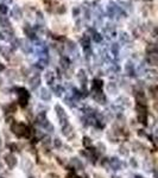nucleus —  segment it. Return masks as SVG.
<instances>
[{
  "label": "nucleus",
  "mask_w": 158,
  "mask_h": 178,
  "mask_svg": "<svg viewBox=\"0 0 158 178\" xmlns=\"http://www.w3.org/2000/svg\"><path fill=\"white\" fill-rule=\"evenodd\" d=\"M80 43H81V45L84 48V49H87V48H89V38H88V36H83L82 38H81V41H80Z\"/></svg>",
  "instance_id": "nucleus-38"
},
{
  "label": "nucleus",
  "mask_w": 158,
  "mask_h": 178,
  "mask_svg": "<svg viewBox=\"0 0 158 178\" xmlns=\"http://www.w3.org/2000/svg\"><path fill=\"white\" fill-rule=\"evenodd\" d=\"M118 151H119V154L123 157H128V154H130V150H128V147L126 145H120Z\"/></svg>",
  "instance_id": "nucleus-33"
},
{
  "label": "nucleus",
  "mask_w": 158,
  "mask_h": 178,
  "mask_svg": "<svg viewBox=\"0 0 158 178\" xmlns=\"http://www.w3.org/2000/svg\"><path fill=\"white\" fill-rule=\"evenodd\" d=\"M106 138H107V140L112 143V144H115L118 141V132L115 130H110V131H107L106 133Z\"/></svg>",
  "instance_id": "nucleus-20"
},
{
  "label": "nucleus",
  "mask_w": 158,
  "mask_h": 178,
  "mask_svg": "<svg viewBox=\"0 0 158 178\" xmlns=\"http://www.w3.org/2000/svg\"><path fill=\"white\" fill-rule=\"evenodd\" d=\"M6 76H7L8 80L14 81V80H17V78H18V71L14 70V69H11V70H8V71H7Z\"/></svg>",
  "instance_id": "nucleus-32"
},
{
  "label": "nucleus",
  "mask_w": 158,
  "mask_h": 178,
  "mask_svg": "<svg viewBox=\"0 0 158 178\" xmlns=\"http://www.w3.org/2000/svg\"><path fill=\"white\" fill-rule=\"evenodd\" d=\"M7 11H8V8H7L6 5H0V14H1V16H6Z\"/></svg>",
  "instance_id": "nucleus-46"
},
{
  "label": "nucleus",
  "mask_w": 158,
  "mask_h": 178,
  "mask_svg": "<svg viewBox=\"0 0 158 178\" xmlns=\"http://www.w3.org/2000/svg\"><path fill=\"white\" fill-rule=\"evenodd\" d=\"M125 73H126L128 76H133V75H134V65H133V63L127 62V63L125 64Z\"/></svg>",
  "instance_id": "nucleus-27"
},
{
  "label": "nucleus",
  "mask_w": 158,
  "mask_h": 178,
  "mask_svg": "<svg viewBox=\"0 0 158 178\" xmlns=\"http://www.w3.org/2000/svg\"><path fill=\"white\" fill-rule=\"evenodd\" d=\"M118 105H119L120 107H130L131 106V101H130V99H128L127 96H121V97H119L118 99Z\"/></svg>",
  "instance_id": "nucleus-23"
},
{
  "label": "nucleus",
  "mask_w": 158,
  "mask_h": 178,
  "mask_svg": "<svg viewBox=\"0 0 158 178\" xmlns=\"http://www.w3.org/2000/svg\"><path fill=\"white\" fill-rule=\"evenodd\" d=\"M82 144H83V146H84V147L89 148V147L93 145V140L91 139L89 137H84L83 139H82Z\"/></svg>",
  "instance_id": "nucleus-37"
},
{
  "label": "nucleus",
  "mask_w": 158,
  "mask_h": 178,
  "mask_svg": "<svg viewBox=\"0 0 158 178\" xmlns=\"http://www.w3.org/2000/svg\"><path fill=\"white\" fill-rule=\"evenodd\" d=\"M132 150L136 152V153H144L145 152V150H146V147L140 143V141H133L132 143Z\"/></svg>",
  "instance_id": "nucleus-19"
},
{
  "label": "nucleus",
  "mask_w": 158,
  "mask_h": 178,
  "mask_svg": "<svg viewBox=\"0 0 158 178\" xmlns=\"http://www.w3.org/2000/svg\"><path fill=\"white\" fill-rule=\"evenodd\" d=\"M16 109H17L16 103H10V105L7 106V111H8V113H14Z\"/></svg>",
  "instance_id": "nucleus-45"
},
{
  "label": "nucleus",
  "mask_w": 158,
  "mask_h": 178,
  "mask_svg": "<svg viewBox=\"0 0 158 178\" xmlns=\"http://www.w3.org/2000/svg\"><path fill=\"white\" fill-rule=\"evenodd\" d=\"M17 94H18V102L22 107H25L29 101V93L25 88H18L17 89Z\"/></svg>",
  "instance_id": "nucleus-4"
},
{
  "label": "nucleus",
  "mask_w": 158,
  "mask_h": 178,
  "mask_svg": "<svg viewBox=\"0 0 158 178\" xmlns=\"http://www.w3.org/2000/svg\"><path fill=\"white\" fill-rule=\"evenodd\" d=\"M119 50H120V46L118 45L116 43L112 44V46H111V51H112V54H113L114 56H116L118 54H119Z\"/></svg>",
  "instance_id": "nucleus-40"
},
{
  "label": "nucleus",
  "mask_w": 158,
  "mask_h": 178,
  "mask_svg": "<svg viewBox=\"0 0 158 178\" xmlns=\"http://www.w3.org/2000/svg\"><path fill=\"white\" fill-rule=\"evenodd\" d=\"M54 146L56 148H61L62 147V141H61L60 138H55V139H54Z\"/></svg>",
  "instance_id": "nucleus-43"
},
{
  "label": "nucleus",
  "mask_w": 158,
  "mask_h": 178,
  "mask_svg": "<svg viewBox=\"0 0 158 178\" xmlns=\"http://www.w3.org/2000/svg\"><path fill=\"white\" fill-rule=\"evenodd\" d=\"M22 16H23V12H22V10L19 7H14L11 11V17L14 18L16 20H19V19L22 18Z\"/></svg>",
  "instance_id": "nucleus-26"
},
{
  "label": "nucleus",
  "mask_w": 158,
  "mask_h": 178,
  "mask_svg": "<svg viewBox=\"0 0 158 178\" xmlns=\"http://www.w3.org/2000/svg\"><path fill=\"white\" fill-rule=\"evenodd\" d=\"M52 89H54V92H55V94H56L57 96H61V95H62V93H63V88H62L60 84H56V86H54V87H52Z\"/></svg>",
  "instance_id": "nucleus-39"
},
{
  "label": "nucleus",
  "mask_w": 158,
  "mask_h": 178,
  "mask_svg": "<svg viewBox=\"0 0 158 178\" xmlns=\"http://www.w3.org/2000/svg\"><path fill=\"white\" fill-rule=\"evenodd\" d=\"M24 32H25V35H26L27 37H30V38H35V36H36V33H35V31H33V29H32L30 25H27V26L24 27Z\"/></svg>",
  "instance_id": "nucleus-34"
},
{
  "label": "nucleus",
  "mask_w": 158,
  "mask_h": 178,
  "mask_svg": "<svg viewBox=\"0 0 158 178\" xmlns=\"http://www.w3.org/2000/svg\"><path fill=\"white\" fill-rule=\"evenodd\" d=\"M4 171V165H3V163L0 162V172H3Z\"/></svg>",
  "instance_id": "nucleus-58"
},
{
  "label": "nucleus",
  "mask_w": 158,
  "mask_h": 178,
  "mask_svg": "<svg viewBox=\"0 0 158 178\" xmlns=\"http://www.w3.org/2000/svg\"><path fill=\"white\" fill-rule=\"evenodd\" d=\"M147 61H149V63L151 65H158V52L150 54L149 58H147Z\"/></svg>",
  "instance_id": "nucleus-29"
},
{
  "label": "nucleus",
  "mask_w": 158,
  "mask_h": 178,
  "mask_svg": "<svg viewBox=\"0 0 158 178\" xmlns=\"http://www.w3.org/2000/svg\"><path fill=\"white\" fill-rule=\"evenodd\" d=\"M49 122L48 120V118H46V114L44 112H39L37 113V116H36V124L39 126V127H44L46 124Z\"/></svg>",
  "instance_id": "nucleus-9"
},
{
  "label": "nucleus",
  "mask_w": 158,
  "mask_h": 178,
  "mask_svg": "<svg viewBox=\"0 0 158 178\" xmlns=\"http://www.w3.org/2000/svg\"><path fill=\"white\" fill-rule=\"evenodd\" d=\"M78 12H80V10H78L77 7L73 10V14H74V16H77V14H78Z\"/></svg>",
  "instance_id": "nucleus-56"
},
{
  "label": "nucleus",
  "mask_w": 158,
  "mask_h": 178,
  "mask_svg": "<svg viewBox=\"0 0 158 178\" xmlns=\"http://www.w3.org/2000/svg\"><path fill=\"white\" fill-rule=\"evenodd\" d=\"M95 148H96V152H99V153H105V152H106V150H107L106 145H105L102 141H99V143L96 144Z\"/></svg>",
  "instance_id": "nucleus-35"
},
{
  "label": "nucleus",
  "mask_w": 158,
  "mask_h": 178,
  "mask_svg": "<svg viewBox=\"0 0 158 178\" xmlns=\"http://www.w3.org/2000/svg\"><path fill=\"white\" fill-rule=\"evenodd\" d=\"M0 26H3L4 29H10L11 24H10V20H8V17L6 16H1L0 14Z\"/></svg>",
  "instance_id": "nucleus-28"
},
{
  "label": "nucleus",
  "mask_w": 158,
  "mask_h": 178,
  "mask_svg": "<svg viewBox=\"0 0 158 178\" xmlns=\"http://www.w3.org/2000/svg\"><path fill=\"white\" fill-rule=\"evenodd\" d=\"M3 70H5V65L0 62V71H3Z\"/></svg>",
  "instance_id": "nucleus-57"
},
{
  "label": "nucleus",
  "mask_w": 158,
  "mask_h": 178,
  "mask_svg": "<svg viewBox=\"0 0 158 178\" xmlns=\"http://www.w3.org/2000/svg\"><path fill=\"white\" fill-rule=\"evenodd\" d=\"M4 163L7 165V167H10V169H13V167L17 166L18 160H17L16 156H13L12 153H6L4 156Z\"/></svg>",
  "instance_id": "nucleus-6"
},
{
  "label": "nucleus",
  "mask_w": 158,
  "mask_h": 178,
  "mask_svg": "<svg viewBox=\"0 0 158 178\" xmlns=\"http://www.w3.org/2000/svg\"><path fill=\"white\" fill-rule=\"evenodd\" d=\"M102 87H104V82L101 80H99V78H96V80L93 81V84H92V89L93 92H99V90H102Z\"/></svg>",
  "instance_id": "nucleus-25"
},
{
  "label": "nucleus",
  "mask_w": 158,
  "mask_h": 178,
  "mask_svg": "<svg viewBox=\"0 0 158 178\" xmlns=\"http://www.w3.org/2000/svg\"><path fill=\"white\" fill-rule=\"evenodd\" d=\"M136 111H137V116H138V121L143 125L147 124V111L146 107L144 105H137L136 106Z\"/></svg>",
  "instance_id": "nucleus-3"
},
{
  "label": "nucleus",
  "mask_w": 158,
  "mask_h": 178,
  "mask_svg": "<svg viewBox=\"0 0 158 178\" xmlns=\"http://www.w3.org/2000/svg\"><path fill=\"white\" fill-rule=\"evenodd\" d=\"M106 92L110 95H116L118 92H119V87L115 82H108L106 84Z\"/></svg>",
  "instance_id": "nucleus-16"
},
{
  "label": "nucleus",
  "mask_w": 158,
  "mask_h": 178,
  "mask_svg": "<svg viewBox=\"0 0 158 178\" xmlns=\"http://www.w3.org/2000/svg\"><path fill=\"white\" fill-rule=\"evenodd\" d=\"M39 97H41V100L44 102H50L52 99V95H51L50 90H48L46 88H41V90H39Z\"/></svg>",
  "instance_id": "nucleus-13"
},
{
  "label": "nucleus",
  "mask_w": 158,
  "mask_h": 178,
  "mask_svg": "<svg viewBox=\"0 0 158 178\" xmlns=\"http://www.w3.org/2000/svg\"><path fill=\"white\" fill-rule=\"evenodd\" d=\"M120 39H121V42H128V41H130V37H128L127 33H121Z\"/></svg>",
  "instance_id": "nucleus-49"
},
{
  "label": "nucleus",
  "mask_w": 158,
  "mask_h": 178,
  "mask_svg": "<svg viewBox=\"0 0 158 178\" xmlns=\"http://www.w3.org/2000/svg\"><path fill=\"white\" fill-rule=\"evenodd\" d=\"M46 177H48V178H60V176L56 175V173H49Z\"/></svg>",
  "instance_id": "nucleus-52"
},
{
  "label": "nucleus",
  "mask_w": 158,
  "mask_h": 178,
  "mask_svg": "<svg viewBox=\"0 0 158 178\" xmlns=\"http://www.w3.org/2000/svg\"><path fill=\"white\" fill-rule=\"evenodd\" d=\"M12 132L19 138H29L31 135V130H29L27 126L23 122H14L11 126Z\"/></svg>",
  "instance_id": "nucleus-1"
},
{
  "label": "nucleus",
  "mask_w": 158,
  "mask_h": 178,
  "mask_svg": "<svg viewBox=\"0 0 158 178\" xmlns=\"http://www.w3.org/2000/svg\"><path fill=\"white\" fill-rule=\"evenodd\" d=\"M10 147L12 148V151H18V146L16 144H11V145H10Z\"/></svg>",
  "instance_id": "nucleus-53"
},
{
  "label": "nucleus",
  "mask_w": 158,
  "mask_h": 178,
  "mask_svg": "<svg viewBox=\"0 0 158 178\" xmlns=\"http://www.w3.org/2000/svg\"><path fill=\"white\" fill-rule=\"evenodd\" d=\"M44 80L48 84H52V82L55 80V73L52 70H46L44 74Z\"/></svg>",
  "instance_id": "nucleus-22"
},
{
  "label": "nucleus",
  "mask_w": 158,
  "mask_h": 178,
  "mask_svg": "<svg viewBox=\"0 0 158 178\" xmlns=\"http://www.w3.org/2000/svg\"><path fill=\"white\" fill-rule=\"evenodd\" d=\"M74 127L70 125V124H65L64 126H62V134L67 138H69V139H72V138L74 137Z\"/></svg>",
  "instance_id": "nucleus-12"
},
{
  "label": "nucleus",
  "mask_w": 158,
  "mask_h": 178,
  "mask_svg": "<svg viewBox=\"0 0 158 178\" xmlns=\"http://www.w3.org/2000/svg\"><path fill=\"white\" fill-rule=\"evenodd\" d=\"M22 169L26 172H31L32 169H33V163L31 162V159H29V158L24 157L22 159Z\"/></svg>",
  "instance_id": "nucleus-15"
},
{
  "label": "nucleus",
  "mask_w": 158,
  "mask_h": 178,
  "mask_svg": "<svg viewBox=\"0 0 158 178\" xmlns=\"http://www.w3.org/2000/svg\"><path fill=\"white\" fill-rule=\"evenodd\" d=\"M3 83H4V80H3V77H1V76H0V87H1V86H3Z\"/></svg>",
  "instance_id": "nucleus-59"
},
{
  "label": "nucleus",
  "mask_w": 158,
  "mask_h": 178,
  "mask_svg": "<svg viewBox=\"0 0 158 178\" xmlns=\"http://www.w3.org/2000/svg\"><path fill=\"white\" fill-rule=\"evenodd\" d=\"M146 73H147L146 76H147V78H149L150 81L158 82V71L157 70H153V69H151V70H147Z\"/></svg>",
  "instance_id": "nucleus-24"
},
{
  "label": "nucleus",
  "mask_w": 158,
  "mask_h": 178,
  "mask_svg": "<svg viewBox=\"0 0 158 178\" xmlns=\"http://www.w3.org/2000/svg\"><path fill=\"white\" fill-rule=\"evenodd\" d=\"M76 78H77L78 83H81L82 87H86V84H87V82H88V76H87V74H86V71H84V69H80V70L77 71Z\"/></svg>",
  "instance_id": "nucleus-11"
},
{
  "label": "nucleus",
  "mask_w": 158,
  "mask_h": 178,
  "mask_svg": "<svg viewBox=\"0 0 158 178\" xmlns=\"http://www.w3.org/2000/svg\"><path fill=\"white\" fill-rule=\"evenodd\" d=\"M60 65L62 69H64V70H67V69H69V67H70V61H69L68 57H61L60 59Z\"/></svg>",
  "instance_id": "nucleus-30"
},
{
  "label": "nucleus",
  "mask_w": 158,
  "mask_h": 178,
  "mask_svg": "<svg viewBox=\"0 0 158 178\" xmlns=\"http://www.w3.org/2000/svg\"><path fill=\"white\" fill-rule=\"evenodd\" d=\"M134 96H136V100L138 102V105H146V96H145V93L143 90H136L134 92Z\"/></svg>",
  "instance_id": "nucleus-17"
},
{
  "label": "nucleus",
  "mask_w": 158,
  "mask_h": 178,
  "mask_svg": "<svg viewBox=\"0 0 158 178\" xmlns=\"http://www.w3.org/2000/svg\"><path fill=\"white\" fill-rule=\"evenodd\" d=\"M93 177H94V178H105L104 175L99 173V172H94V173H93Z\"/></svg>",
  "instance_id": "nucleus-50"
},
{
  "label": "nucleus",
  "mask_w": 158,
  "mask_h": 178,
  "mask_svg": "<svg viewBox=\"0 0 158 178\" xmlns=\"http://www.w3.org/2000/svg\"><path fill=\"white\" fill-rule=\"evenodd\" d=\"M143 167H144L145 171H151V169H152V160L150 159V158H145V159H144Z\"/></svg>",
  "instance_id": "nucleus-31"
},
{
  "label": "nucleus",
  "mask_w": 158,
  "mask_h": 178,
  "mask_svg": "<svg viewBox=\"0 0 158 178\" xmlns=\"http://www.w3.org/2000/svg\"><path fill=\"white\" fill-rule=\"evenodd\" d=\"M54 109H55L56 116L58 118V120H60L61 125L64 126L65 124H68V114H67V112L64 111V108H63L60 103H57V105H55Z\"/></svg>",
  "instance_id": "nucleus-2"
},
{
  "label": "nucleus",
  "mask_w": 158,
  "mask_h": 178,
  "mask_svg": "<svg viewBox=\"0 0 158 178\" xmlns=\"http://www.w3.org/2000/svg\"><path fill=\"white\" fill-rule=\"evenodd\" d=\"M146 52L147 54H155V52H158V45L156 44H149L146 46Z\"/></svg>",
  "instance_id": "nucleus-36"
},
{
  "label": "nucleus",
  "mask_w": 158,
  "mask_h": 178,
  "mask_svg": "<svg viewBox=\"0 0 158 178\" xmlns=\"http://www.w3.org/2000/svg\"><path fill=\"white\" fill-rule=\"evenodd\" d=\"M152 173H153V177H155V178H158V166H156V167H155Z\"/></svg>",
  "instance_id": "nucleus-51"
},
{
  "label": "nucleus",
  "mask_w": 158,
  "mask_h": 178,
  "mask_svg": "<svg viewBox=\"0 0 158 178\" xmlns=\"http://www.w3.org/2000/svg\"><path fill=\"white\" fill-rule=\"evenodd\" d=\"M123 166V163L120 162V159H118L116 157H112L108 159V169L113 170V171H118L120 170Z\"/></svg>",
  "instance_id": "nucleus-5"
},
{
  "label": "nucleus",
  "mask_w": 158,
  "mask_h": 178,
  "mask_svg": "<svg viewBox=\"0 0 158 178\" xmlns=\"http://www.w3.org/2000/svg\"><path fill=\"white\" fill-rule=\"evenodd\" d=\"M130 165L133 167V169H137L138 167V163H137V160L134 159V158H131L130 159Z\"/></svg>",
  "instance_id": "nucleus-47"
},
{
  "label": "nucleus",
  "mask_w": 158,
  "mask_h": 178,
  "mask_svg": "<svg viewBox=\"0 0 158 178\" xmlns=\"http://www.w3.org/2000/svg\"><path fill=\"white\" fill-rule=\"evenodd\" d=\"M36 20H37V24H39V25H43L44 24V17H43V14L41 12H37Z\"/></svg>",
  "instance_id": "nucleus-41"
},
{
  "label": "nucleus",
  "mask_w": 158,
  "mask_h": 178,
  "mask_svg": "<svg viewBox=\"0 0 158 178\" xmlns=\"http://www.w3.org/2000/svg\"><path fill=\"white\" fill-rule=\"evenodd\" d=\"M64 49L67 50L68 54H74V52H76V44L73 41H67Z\"/></svg>",
  "instance_id": "nucleus-21"
},
{
  "label": "nucleus",
  "mask_w": 158,
  "mask_h": 178,
  "mask_svg": "<svg viewBox=\"0 0 158 178\" xmlns=\"http://www.w3.org/2000/svg\"><path fill=\"white\" fill-rule=\"evenodd\" d=\"M69 165H70L72 169H75V170H82L83 169V163L81 162V159H78V158H76V157L70 158Z\"/></svg>",
  "instance_id": "nucleus-14"
},
{
  "label": "nucleus",
  "mask_w": 158,
  "mask_h": 178,
  "mask_svg": "<svg viewBox=\"0 0 158 178\" xmlns=\"http://www.w3.org/2000/svg\"><path fill=\"white\" fill-rule=\"evenodd\" d=\"M41 84V77L38 75H33L32 77L29 78V87L31 90H37V88Z\"/></svg>",
  "instance_id": "nucleus-10"
},
{
  "label": "nucleus",
  "mask_w": 158,
  "mask_h": 178,
  "mask_svg": "<svg viewBox=\"0 0 158 178\" xmlns=\"http://www.w3.org/2000/svg\"><path fill=\"white\" fill-rule=\"evenodd\" d=\"M136 178H144V177H142V176H136Z\"/></svg>",
  "instance_id": "nucleus-60"
},
{
  "label": "nucleus",
  "mask_w": 158,
  "mask_h": 178,
  "mask_svg": "<svg viewBox=\"0 0 158 178\" xmlns=\"http://www.w3.org/2000/svg\"><path fill=\"white\" fill-rule=\"evenodd\" d=\"M93 100L99 103V105H106L107 100H106V96L102 93V90H99V92H93Z\"/></svg>",
  "instance_id": "nucleus-8"
},
{
  "label": "nucleus",
  "mask_w": 158,
  "mask_h": 178,
  "mask_svg": "<svg viewBox=\"0 0 158 178\" xmlns=\"http://www.w3.org/2000/svg\"><path fill=\"white\" fill-rule=\"evenodd\" d=\"M0 51H1V46H0Z\"/></svg>",
  "instance_id": "nucleus-61"
},
{
  "label": "nucleus",
  "mask_w": 158,
  "mask_h": 178,
  "mask_svg": "<svg viewBox=\"0 0 158 178\" xmlns=\"http://www.w3.org/2000/svg\"><path fill=\"white\" fill-rule=\"evenodd\" d=\"M65 11H67V8H65V6H63V5L56 7V13H58V14H63Z\"/></svg>",
  "instance_id": "nucleus-44"
},
{
  "label": "nucleus",
  "mask_w": 158,
  "mask_h": 178,
  "mask_svg": "<svg viewBox=\"0 0 158 178\" xmlns=\"http://www.w3.org/2000/svg\"><path fill=\"white\" fill-rule=\"evenodd\" d=\"M93 39L96 42V43H100L101 41H102V36L100 35V33H97V32H93Z\"/></svg>",
  "instance_id": "nucleus-42"
},
{
  "label": "nucleus",
  "mask_w": 158,
  "mask_h": 178,
  "mask_svg": "<svg viewBox=\"0 0 158 178\" xmlns=\"http://www.w3.org/2000/svg\"><path fill=\"white\" fill-rule=\"evenodd\" d=\"M19 48L22 49L24 54H31L32 52V45L27 39H19Z\"/></svg>",
  "instance_id": "nucleus-7"
},
{
  "label": "nucleus",
  "mask_w": 158,
  "mask_h": 178,
  "mask_svg": "<svg viewBox=\"0 0 158 178\" xmlns=\"http://www.w3.org/2000/svg\"><path fill=\"white\" fill-rule=\"evenodd\" d=\"M82 156L84 158H87L89 162H95L96 160V153L94 152V150H92V148H87V150L82 151Z\"/></svg>",
  "instance_id": "nucleus-18"
},
{
  "label": "nucleus",
  "mask_w": 158,
  "mask_h": 178,
  "mask_svg": "<svg viewBox=\"0 0 158 178\" xmlns=\"http://www.w3.org/2000/svg\"><path fill=\"white\" fill-rule=\"evenodd\" d=\"M138 135L139 137H146V133L143 130H140V131H138Z\"/></svg>",
  "instance_id": "nucleus-55"
},
{
  "label": "nucleus",
  "mask_w": 158,
  "mask_h": 178,
  "mask_svg": "<svg viewBox=\"0 0 158 178\" xmlns=\"http://www.w3.org/2000/svg\"><path fill=\"white\" fill-rule=\"evenodd\" d=\"M12 63H13L14 65H16V64H20V63H22V58H20V57L18 58L17 56H14L13 59H12Z\"/></svg>",
  "instance_id": "nucleus-48"
},
{
  "label": "nucleus",
  "mask_w": 158,
  "mask_h": 178,
  "mask_svg": "<svg viewBox=\"0 0 158 178\" xmlns=\"http://www.w3.org/2000/svg\"><path fill=\"white\" fill-rule=\"evenodd\" d=\"M67 178H81V177H78V176H76L75 173H69Z\"/></svg>",
  "instance_id": "nucleus-54"
}]
</instances>
